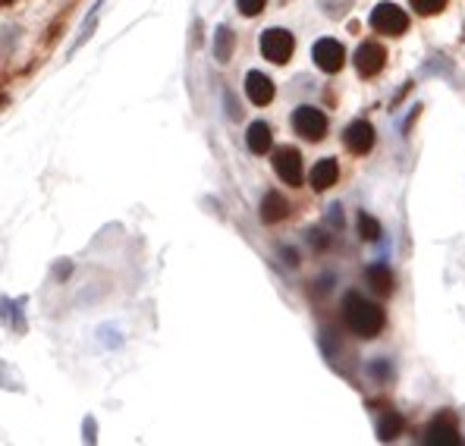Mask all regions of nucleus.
<instances>
[{
    "mask_svg": "<svg viewBox=\"0 0 465 446\" xmlns=\"http://www.w3.org/2000/svg\"><path fill=\"white\" fill-rule=\"evenodd\" d=\"M343 317H346L349 330L355 336H362V340H374L383 330V324H387L383 308L377 302H368L359 293H346V299H343Z\"/></svg>",
    "mask_w": 465,
    "mask_h": 446,
    "instance_id": "1",
    "label": "nucleus"
},
{
    "mask_svg": "<svg viewBox=\"0 0 465 446\" xmlns=\"http://www.w3.org/2000/svg\"><path fill=\"white\" fill-rule=\"evenodd\" d=\"M258 47H261V53H265V60H271V63L283 66L289 57H293L295 38L289 35L286 29H267V32H261Z\"/></svg>",
    "mask_w": 465,
    "mask_h": 446,
    "instance_id": "2",
    "label": "nucleus"
},
{
    "mask_svg": "<svg viewBox=\"0 0 465 446\" xmlns=\"http://www.w3.org/2000/svg\"><path fill=\"white\" fill-rule=\"evenodd\" d=\"M293 129L305 141H321L327 132V117L312 104H302L293 110Z\"/></svg>",
    "mask_w": 465,
    "mask_h": 446,
    "instance_id": "3",
    "label": "nucleus"
},
{
    "mask_svg": "<svg viewBox=\"0 0 465 446\" xmlns=\"http://www.w3.org/2000/svg\"><path fill=\"white\" fill-rule=\"evenodd\" d=\"M371 29L381 35H402L409 29V16L396 4H377L371 10Z\"/></svg>",
    "mask_w": 465,
    "mask_h": 446,
    "instance_id": "4",
    "label": "nucleus"
},
{
    "mask_svg": "<svg viewBox=\"0 0 465 446\" xmlns=\"http://www.w3.org/2000/svg\"><path fill=\"white\" fill-rule=\"evenodd\" d=\"M424 443L428 446H462V434L456 428V418L450 412H440L434 421L424 428Z\"/></svg>",
    "mask_w": 465,
    "mask_h": 446,
    "instance_id": "5",
    "label": "nucleus"
},
{
    "mask_svg": "<svg viewBox=\"0 0 465 446\" xmlns=\"http://www.w3.org/2000/svg\"><path fill=\"white\" fill-rule=\"evenodd\" d=\"M312 60L321 72H330V76H333V72H340L343 63H346V51H343V44L333 42V38H321V42L312 47Z\"/></svg>",
    "mask_w": 465,
    "mask_h": 446,
    "instance_id": "6",
    "label": "nucleus"
},
{
    "mask_svg": "<svg viewBox=\"0 0 465 446\" xmlns=\"http://www.w3.org/2000/svg\"><path fill=\"white\" fill-rule=\"evenodd\" d=\"M343 145H346L349 154L365 158V154L374 148V126L368 123V120H355V123H349L346 132H343Z\"/></svg>",
    "mask_w": 465,
    "mask_h": 446,
    "instance_id": "7",
    "label": "nucleus"
},
{
    "mask_svg": "<svg viewBox=\"0 0 465 446\" xmlns=\"http://www.w3.org/2000/svg\"><path fill=\"white\" fill-rule=\"evenodd\" d=\"M274 170H277V177L286 182V186H299L302 182V154L299 148H289L283 145L274 151Z\"/></svg>",
    "mask_w": 465,
    "mask_h": 446,
    "instance_id": "8",
    "label": "nucleus"
},
{
    "mask_svg": "<svg viewBox=\"0 0 465 446\" xmlns=\"http://www.w3.org/2000/svg\"><path fill=\"white\" fill-rule=\"evenodd\" d=\"M383 63H387V53L377 42H365L355 47V72L362 79H374L383 70Z\"/></svg>",
    "mask_w": 465,
    "mask_h": 446,
    "instance_id": "9",
    "label": "nucleus"
},
{
    "mask_svg": "<svg viewBox=\"0 0 465 446\" xmlns=\"http://www.w3.org/2000/svg\"><path fill=\"white\" fill-rule=\"evenodd\" d=\"M246 94H248V101H252V104L265 107V104H271V101H274V82L265 76V72L252 70L246 76Z\"/></svg>",
    "mask_w": 465,
    "mask_h": 446,
    "instance_id": "10",
    "label": "nucleus"
},
{
    "mask_svg": "<svg viewBox=\"0 0 465 446\" xmlns=\"http://www.w3.org/2000/svg\"><path fill=\"white\" fill-rule=\"evenodd\" d=\"M336 177H340V164H336L333 158H321L318 164L312 167V177H308V182H312L314 192H324V189H330L336 182Z\"/></svg>",
    "mask_w": 465,
    "mask_h": 446,
    "instance_id": "11",
    "label": "nucleus"
},
{
    "mask_svg": "<svg viewBox=\"0 0 465 446\" xmlns=\"http://www.w3.org/2000/svg\"><path fill=\"white\" fill-rule=\"evenodd\" d=\"M286 217H289L286 198H283L280 192H265V198H261V220H265V223H280Z\"/></svg>",
    "mask_w": 465,
    "mask_h": 446,
    "instance_id": "12",
    "label": "nucleus"
},
{
    "mask_svg": "<svg viewBox=\"0 0 465 446\" xmlns=\"http://www.w3.org/2000/svg\"><path fill=\"white\" fill-rule=\"evenodd\" d=\"M246 141H248V151H252V154H267V151H271V141H274L271 126L261 123V120H258V123H252V126H248Z\"/></svg>",
    "mask_w": 465,
    "mask_h": 446,
    "instance_id": "13",
    "label": "nucleus"
},
{
    "mask_svg": "<svg viewBox=\"0 0 465 446\" xmlns=\"http://www.w3.org/2000/svg\"><path fill=\"white\" fill-rule=\"evenodd\" d=\"M365 276H368V283H371V289L374 293H381V295H390L393 293V274H390V267L387 265H368L365 267Z\"/></svg>",
    "mask_w": 465,
    "mask_h": 446,
    "instance_id": "14",
    "label": "nucleus"
},
{
    "mask_svg": "<svg viewBox=\"0 0 465 446\" xmlns=\"http://www.w3.org/2000/svg\"><path fill=\"white\" fill-rule=\"evenodd\" d=\"M233 47H236V35L227 25H220L217 32H214V57L220 60V63H227V60L233 57Z\"/></svg>",
    "mask_w": 465,
    "mask_h": 446,
    "instance_id": "15",
    "label": "nucleus"
},
{
    "mask_svg": "<svg viewBox=\"0 0 465 446\" xmlns=\"http://www.w3.org/2000/svg\"><path fill=\"white\" fill-rule=\"evenodd\" d=\"M400 431H402V418L396 415V412H383V418L377 421V437L387 443V440H396Z\"/></svg>",
    "mask_w": 465,
    "mask_h": 446,
    "instance_id": "16",
    "label": "nucleus"
},
{
    "mask_svg": "<svg viewBox=\"0 0 465 446\" xmlns=\"http://www.w3.org/2000/svg\"><path fill=\"white\" fill-rule=\"evenodd\" d=\"M359 236L365 242H377V239H381V223H377L371 214H365V211L359 214Z\"/></svg>",
    "mask_w": 465,
    "mask_h": 446,
    "instance_id": "17",
    "label": "nucleus"
},
{
    "mask_svg": "<svg viewBox=\"0 0 465 446\" xmlns=\"http://www.w3.org/2000/svg\"><path fill=\"white\" fill-rule=\"evenodd\" d=\"M412 4L415 13H421V16H434V13H440L443 6H447V0H409Z\"/></svg>",
    "mask_w": 465,
    "mask_h": 446,
    "instance_id": "18",
    "label": "nucleus"
},
{
    "mask_svg": "<svg viewBox=\"0 0 465 446\" xmlns=\"http://www.w3.org/2000/svg\"><path fill=\"white\" fill-rule=\"evenodd\" d=\"M368 371H371V374H374L381 383L393 377V368H390V362H387V358H374V362H371V368H368Z\"/></svg>",
    "mask_w": 465,
    "mask_h": 446,
    "instance_id": "19",
    "label": "nucleus"
},
{
    "mask_svg": "<svg viewBox=\"0 0 465 446\" xmlns=\"http://www.w3.org/2000/svg\"><path fill=\"white\" fill-rule=\"evenodd\" d=\"M236 4H239V13H242V16H258V13L265 10L267 0H236Z\"/></svg>",
    "mask_w": 465,
    "mask_h": 446,
    "instance_id": "20",
    "label": "nucleus"
},
{
    "mask_svg": "<svg viewBox=\"0 0 465 446\" xmlns=\"http://www.w3.org/2000/svg\"><path fill=\"white\" fill-rule=\"evenodd\" d=\"M321 346H324V352H327L330 358L336 355V333H333V330H330V327L321 330Z\"/></svg>",
    "mask_w": 465,
    "mask_h": 446,
    "instance_id": "21",
    "label": "nucleus"
},
{
    "mask_svg": "<svg viewBox=\"0 0 465 446\" xmlns=\"http://www.w3.org/2000/svg\"><path fill=\"white\" fill-rule=\"evenodd\" d=\"M82 431H85V443H94V440H98V437H94V431H98V424H94V418H85Z\"/></svg>",
    "mask_w": 465,
    "mask_h": 446,
    "instance_id": "22",
    "label": "nucleus"
},
{
    "mask_svg": "<svg viewBox=\"0 0 465 446\" xmlns=\"http://www.w3.org/2000/svg\"><path fill=\"white\" fill-rule=\"evenodd\" d=\"M224 98H227V110H230V120H239V117H242V110H239V107H236V104H233V94H230V91H227V94H224Z\"/></svg>",
    "mask_w": 465,
    "mask_h": 446,
    "instance_id": "23",
    "label": "nucleus"
},
{
    "mask_svg": "<svg viewBox=\"0 0 465 446\" xmlns=\"http://www.w3.org/2000/svg\"><path fill=\"white\" fill-rule=\"evenodd\" d=\"M330 223H333V227H343V208L340 205L330 208Z\"/></svg>",
    "mask_w": 465,
    "mask_h": 446,
    "instance_id": "24",
    "label": "nucleus"
},
{
    "mask_svg": "<svg viewBox=\"0 0 465 446\" xmlns=\"http://www.w3.org/2000/svg\"><path fill=\"white\" fill-rule=\"evenodd\" d=\"M0 4H4V6H10V4H13V0H0Z\"/></svg>",
    "mask_w": 465,
    "mask_h": 446,
    "instance_id": "25",
    "label": "nucleus"
}]
</instances>
